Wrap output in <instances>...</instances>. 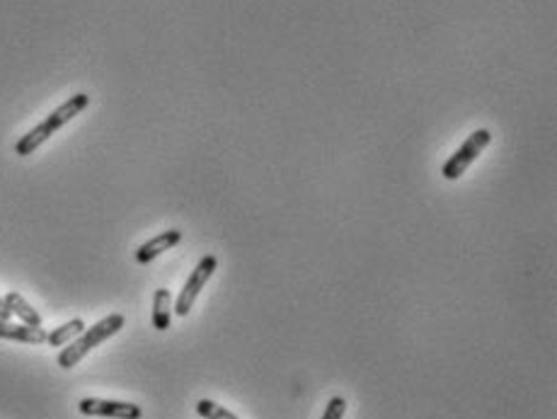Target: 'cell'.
I'll use <instances>...</instances> for the list:
<instances>
[{
	"label": "cell",
	"mask_w": 557,
	"mask_h": 419,
	"mask_svg": "<svg viewBox=\"0 0 557 419\" xmlns=\"http://www.w3.org/2000/svg\"><path fill=\"white\" fill-rule=\"evenodd\" d=\"M216 267H219V260H216L213 255L201 257L199 265L194 267V272L190 274V279H187V283H184V289L180 291V296H177V301H174L173 310L177 313V315H180V318L190 315V310H192L194 301L199 299L201 289H204V286H206V282H209L211 276H213Z\"/></svg>",
	"instance_id": "4"
},
{
	"label": "cell",
	"mask_w": 557,
	"mask_h": 419,
	"mask_svg": "<svg viewBox=\"0 0 557 419\" xmlns=\"http://www.w3.org/2000/svg\"><path fill=\"white\" fill-rule=\"evenodd\" d=\"M82 330H85V322L81 318H73L64 322L61 328H56L54 332H46V345L51 346H64L68 342H73L78 335H82Z\"/></svg>",
	"instance_id": "10"
},
{
	"label": "cell",
	"mask_w": 557,
	"mask_h": 419,
	"mask_svg": "<svg viewBox=\"0 0 557 419\" xmlns=\"http://www.w3.org/2000/svg\"><path fill=\"white\" fill-rule=\"evenodd\" d=\"M0 339L22 342V345H44L46 332L42 328H32V325H25V322H10V320H0Z\"/></svg>",
	"instance_id": "7"
},
{
	"label": "cell",
	"mask_w": 557,
	"mask_h": 419,
	"mask_svg": "<svg viewBox=\"0 0 557 419\" xmlns=\"http://www.w3.org/2000/svg\"><path fill=\"white\" fill-rule=\"evenodd\" d=\"M5 306H8V310L12 313V315H18L25 325H32V328H42V315H39L37 310L32 308L22 296H19L18 291H10L5 299Z\"/></svg>",
	"instance_id": "9"
},
{
	"label": "cell",
	"mask_w": 557,
	"mask_h": 419,
	"mask_svg": "<svg viewBox=\"0 0 557 419\" xmlns=\"http://www.w3.org/2000/svg\"><path fill=\"white\" fill-rule=\"evenodd\" d=\"M197 412H199V417L204 419H240L238 415H233L230 410H226L223 405H219V402H213V400H199L197 402Z\"/></svg>",
	"instance_id": "11"
},
{
	"label": "cell",
	"mask_w": 557,
	"mask_h": 419,
	"mask_svg": "<svg viewBox=\"0 0 557 419\" xmlns=\"http://www.w3.org/2000/svg\"><path fill=\"white\" fill-rule=\"evenodd\" d=\"M490 141H492V134H490L487 128H477V131H473V134L463 141V146L458 148L456 153L451 155L446 163H444L441 175H444L446 180H458V177H463V173H466L468 167L477 160V155L490 146Z\"/></svg>",
	"instance_id": "3"
},
{
	"label": "cell",
	"mask_w": 557,
	"mask_h": 419,
	"mask_svg": "<svg viewBox=\"0 0 557 419\" xmlns=\"http://www.w3.org/2000/svg\"><path fill=\"white\" fill-rule=\"evenodd\" d=\"M344 412H347V400L344 398H332L328 402V407L322 412V419H342L344 417Z\"/></svg>",
	"instance_id": "12"
},
{
	"label": "cell",
	"mask_w": 557,
	"mask_h": 419,
	"mask_svg": "<svg viewBox=\"0 0 557 419\" xmlns=\"http://www.w3.org/2000/svg\"><path fill=\"white\" fill-rule=\"evenodd\" d=\"M10 315H12V313H10V310H8L5 301L0 299V320H10Z\"/></svg>",
	"instance_id": "13"
},
{
	"label": "cell",
	"mask_w": 557,
	"mask_h": 419,
	"mask_svg": "<svg viewBox=\"0 0 557 419\" xmlns=\"http://www.w3.org/2000/svg\"><path fill=\"white\" fill-rule=\"evenodd\" d=\"M174 306H173V293L167 291V289H158L153 293V328L165 332V330L170 328V322H173V313H174Z\"/></svg>",
	"instance_id": "8"
},
{
	"label": "cell",
	"mask_w": 557,
	"mask_h": 419,
	"mask_svg": "<svg viewBox=\"0 0 557 419\" xmlns=\"http://www.w3.org/2000/svg\"><path fill=\"white\" fill-rule=\"evenodd\" d=\"M88 105H90V95H85V92H75V95H71V100H66L61 107H56L42 124H37L29 134H25V136L19 138L18 146H15V153L22 155V158L35 153L44 141L51 138V134H56V131L64 127V124H68L71 119L82 114Z\"/></svg>",
	"instance_id": "1"
},
{
	"label": "cell",
	"mask_w": 557,
	"mask_h": 419,
	"mask_svg": "<svg viewBox=\"0 0 557 419\" xmlns=\"http://www.w3.org/2000/svg\"><path fill=\"white\" fill-rule=\"evenodd\" d=\"M78 410L88 417H110V419H141L143 410L134 402L121 400H100V398H82Z\"/></svg>",
	"instance_id": "5"
},
{
	"label": "cell",
	"mask_w": 557,
	"mask_h": 419,
	"mask_svg": "<svg viewBox=\"0 0 557 419\" xmlns=\"http://www.w3.org/2000/svg\"><path fill=\"white\" fill-rule=\"evenodd\" d=\"M124 322H127V318H124L121 313H112V315H107V318L100 320V322H95L92 328L82 330V335H78L73 342H68V346L61 349V354L56 359L58 366H61V369H73V366H78L85 356L90 354L95 346H100L102 342H107L110 338H114V335L124 328Z\"/></svg>",
	"instance_id": "2"
},
{
	"label": "cell",
	"mask_w": 557,
	"mask_h": 419,
	"mask_svg": "<svg viewBox=\"0 0 557 419\" xmlns=\"http://www.w3.org/2000/svg\"><path fill=\"white\" fill-rule=\"evenodd\" d=\"M180 240H182V230H165L160 236L151 237L148 243H143V245L136 250V262L138 265L153 262L156 257H160L165 250H170V247L177 245Z\"/></svg>",
	"instance_id": "6"
}]
</instances>
